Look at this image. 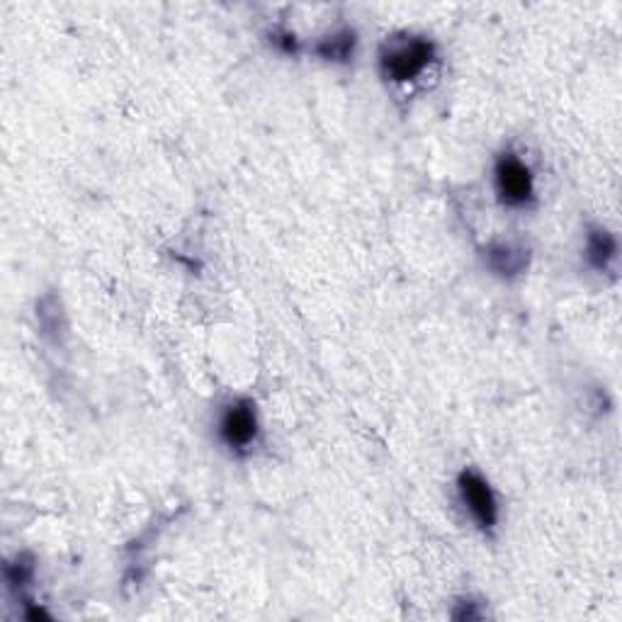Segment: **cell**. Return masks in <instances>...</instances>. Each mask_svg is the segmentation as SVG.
Returning a JSON list of instances; mask_svg holds the SVG:
<instances>
[{
    "mask_svg": "<svg viewBox=\"0 0 622 622\" xmlns=\"http://www.w3.org/2000/svg\"><path fill=\"white\" fill-rule=\"evenodd\" d=\"M355 39L353 30H338L333 35L324 37L319 44H316V54L326 61H338V64H346V61L353 56L355 52Z\"/></svg>",
    "mask_w": 622,
    "mask_h": 622,
    "instance_id": "obj_7",
    "label": "cell"
},
{
    "mask_svg": "<svg viewBox=\"0 0 622 622\" xmlns=\"http://www.w3.org/2000/svg\"><path fill=\"white\" fill-rule=\"evenodd\" d=\"M494 183L501 202L508 207L528 205L535 195L533 173H530V168L516 154H503L496 161Z\"/></svg>",
    "mask_w": 622,
    "mask_h": 622,
    "instance_id": "obj_2",
    "label": "cell"
},
{
    "mask_svg": "<svg viewBox=\"0 0 622 622\" xmlns=\"http://www.w3.org/2000/svg\"><path fill=\"white\" fill-rule=\"evenodd\" d=\"M484 263L494 275L511 280L528 268V251L516 243H491L484 248Z\"/></svg>",
    "mask_w": 622,
    "mask_h": 622,
    "instance_id": "obj_5",
    "label": "cell"
},
{
    "mask_svg": "<svg viewBox=\"0 0 622 622\" xmlns=\"http://www.w3.org/2000/svg\"><path fill=\"white\" fill-rule=\"evenodd\" d=\"M435 59V44L426 37H404L389 39L382 47L380 66L387 81L406 83L414 81L426 71V66Z\"/></svg>",
    "mask_w": 622,
    "mask_h": 622,
    "instance_id": "obj_1",
    "label": "cell"
},
{
    "mask_svg": "<svg viewBox=\"0 0 622 622\" xmlns=\"http://www.w3.org/2000/svg\"><path fill=\"white\" fill-rule=\"evenodd\" d=\"M457 486H460V496L462 503L467 506V511L472 513V518L477 520L479 528L491 530L499 520V506H496V496L491 491V486L482 474L472 472V469H465L457 479Z\"/></svg>",
    "mask_w": 622,
    "mask_h": 622,
    "instance_id": "obj_3",
    "label": "cell"
},
{
    "mask_svg": "<svg viewBox=\"0 0 622 622\" xmlns=\"http://www.w3.org/2000/svg\"><path fill=\"white\" fill-rule=\"evenodd\" d=\"M452 618H455V620H479V618H482V613H479V610H477V603L462 601L455 608V613H452Z\"/></svg>",
    "mask_w": 622,
    "mask_h": 622,
    "instance_id": "obj_8",
    "label": "cell"
},
{
    "mask_svg": "<svg viewBox=\"0 0 622 622\" xmlns=\"http://www.w3.org/2000/svg\"><path fill=\"white\" fill-rule=\"evenodd\" d=\"M219 435L231 450H246L258 435L256 406L248 399L226 406L222 421H219Z\"/></svg>",
    "mask_w": 622,
    "mask_h": 622,
    "instance_id": "obj_4",
    "label": "cell"
},
{
    "mask_svg": "<svg viewBox=\"0 0 622 622\" xmlns=\"http://www.w3.org/2000/svg\"><path fill=\"white\" fill-rule=\"evenodd\" d=\"M275 44L277 47H282V52H287V54L297 52V39H294V35H290V32H280V35H275Z\"/></svg>",
    "mask_w": 622,
    "mask_h": 622,
    "instance_id": "obj_9",
    "label": "cell"
},
{
    "mask_svg": "<svg viewBox=\"0 0 622 622\" xmlns=\"http://www.w3.org/2000/svg\"><path fill=\"white\" fill-rule=\"evenodd\" d=\"M618 256V243L605 229H591L586 236V258L596 270H605Z\"/></svg>",
    "mask_w": 622,
    "mask_h": 622,
    "instance_id": "obj_6",
    "label": "cell"
}]
</instances>
